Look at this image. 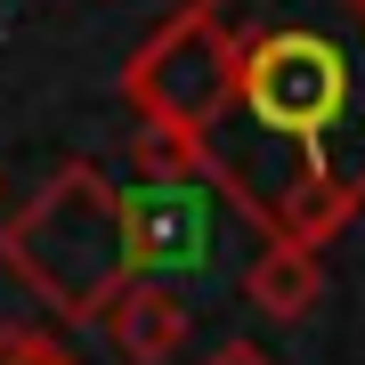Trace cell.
<instances>
[{
	"label": "cell",
	"instance_id": "3957f363",
	"mask_svg": "<svg viewBox=\"0 0 365 365\" xmlns=\"http://www.w3.org/2000/svg\"><path fill=\"white\" fill-rule=\"evenodd\" d=\"M235 81H244V33L220 16V0H187L130 49L122 106L138 122H170V130L211 138V122L235 106Z\"/></svg>",
	"mask_w": 365,
	"mask_h": 365
},
{
	"label": "cell",
	"instance_id": "5b68a950",
	"mask_svg": "<svg viewBox=\"0 0 365 365\" xmlns=\"http://www.w3.org/2000/svg\"><path fill=\"white\" fill-rule=\"evenodd\" d=\"M187 325H195V317H187V292L170 284V276H138V284L98 317L106 349H114L122 365H170L187 349Z\"/></svg>",
	"mask_w": 365,
	"mask_h": 365
},
{
	"label": "cell",
	"instance_id": "277c9868",
	"mask_svg": "<svg viewBox=\"0 0 365 365\" xmlns=\"http://www.w3.org/2000/svg\"><path fill=\"white\" fill-rule=\"evenodd\" d=\"M130 227H138V260H146V276L203 268V252H211L203 179H146V187H130Z\"/></svg>",
	"mask_w": 365,
	"mask_h": 365
},
{
	"label": "cell",
	"instance_id": "52a82bcc",
	"mask_svg": "<svg viewBox=\"0 0 365 365\" xmlns=\"http://www.w3.org/2000/svg\"><path fill=\"white\" fill-rule=\"evenodd\" d=\"M130 163H138V179H203L211 146H203L195 130H170V122H138Z\"/></svg>",
	"mask_w": 365,
	"mask_h": 365
},
{
	"label": "cell",
	"instance_id": "9c48e42d",
	"mask_svg": "<svg viewBox=\"0 0 365 365\" xmlns=\"http://www.w3.org/2000/svg\"><path fill=\"white\" fill-rule=\"evenodd\" d=\"M203 365H276V357H268V349H260V341H252V333H244V341H220V349H211Z\"/></svg>",
	"mask_w": 365,
	"mask_h": 365
},
{
	"label": "cell",
	"instance_id": "7a4b0ae2",
	"mask_svg": "<svg viewBox=\"0 0 365 365\" xmlns=\"http://www.w3.org/2000/svg\"><path fill=\"white\" fill-rule=\"evenodd\" d=\"M0 260L57 325H98L122 292L146 276L130 187H114L98 163H57L25 203L0 220Z\"/></svg>",
	"mask_w": 365,
	"mask_h": 365
},
{
	"label": "cell",
	"instance_id": "30bf717a",
	"mask_svg": "<svg viewBox=\"0 0 365 365\" xmlns=\"http://www.w3.org/2000/svg\"><path fill=\"white\" fill-rule=\"evenodd\" d=\"M349 9H357V16H365V0H349Z\"/></svg>",
	"mask_w": 365,
	"mask_h": 365
},
{
	"label": "cell",
	"instance_id": "8992f818",
	"mask_svg": "<svg viewBox=\"0 0 365 365\" xmlns=\"http://www.w3.org/2000/svg\"><path fill=\"white\" fill-rule=\"evenodd\" d=\"M244 300L268 317V325H300V317H317V300H325V244L260 235V252H252V268H244Z\"/></svg>",
	"mask_w": 365,
	"mask_h": 365
},
{
	"label": "cell",
	"instance_id": "6da1fadb",
	"mask_svg": "<svg viewBox=\"0 0 365 365\" xmlns=\"http://www.w3.org/2000/svg\"><path fill=\"white\" fill-rule=\"evenodd\" d=\"M203 146V187L227 211L260 235L333 244L365 211V16L333 0V16L244 33L235 106Z\"/></svg>",
	"mask_w": 365,
	"mask_h": 365
},
{
	"label": "cell",
	"instance_id": "ba28073f",
	"mask_svg": "<svg viewBox=\"0 0 365 365\" xmlns=\"http://www.w3.org/2000/svg\"><path fill=\"white\" fill-rule=\"evenodd\" d=\"M0 365H81L57 325H0Z\"/></svg>",
	"mask_w": 365,
	"mask_h": 365
}]
</instances>
